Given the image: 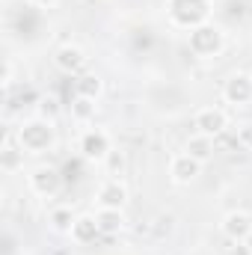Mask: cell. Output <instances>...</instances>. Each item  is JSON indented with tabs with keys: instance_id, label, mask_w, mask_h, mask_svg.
I'll list each match as a JSON object with an SVG mask.
<instances>
[{
	"instance_id": "cell-1",
	"label": "cell",
	"mask_w": 252,
	"mask_h": 255,
	"mask_svg": "<svg viewBox=\"0 0 252 255\" xmlns=\"http://www.w3.org/2000/svg\"><path fill=\"white\" fill-rule=\"evenodd\" d=\"M12 136H15V142H18L27 154H33V157L51 154V151L57 148V142H60L54 119H45V116H27V119H21V122L15 125V130H12Z\"/></svg>"
},
{
	"instance_id": "cell-2",
	"label": "cell",
	"mask_w": 252,
	"mask_h": 255,
	"mask_svg": "<svg viewBox=\"0 0 252 255\" xmlns=\"http://www.w3.org/2000/svg\"><path fill=\"white\" fill-rule=\"evenodd\" d=\"M187 48L199 60H214V57H220L226 51V30L220 24H214V21L199 24L187 33Z\"/></svg>"
},
{
	"instance_id": "cell-3",
	"label": "cell",
	"mask_w": 252,
	"mask_h": 255,
	"mask_svg": "<svg viewBox=\"0 0 252 255\" xmlns=\"http://www.w3.org/2000/svg\"><path fill=\"white\" fill-rule=\"evenodd\" d=\"M214 12L211 0H166V15L172 21V27L178 30H193L199 24H208Z\"/></svg>"
},
{
	"instance_id": "cell-4",
	"label": "cell",
	"mask_w": 252,
	"mask_h": 255,
	"mask_svg": "<svg viewBox=\"0 0 252 255\" xmlns=\"http://www.w3.org/2000/svg\"><path fill=\"white\" fill-rule=\"evenodd\" d=\"M63 184H65L63 169H57L51 163H39V166H33L27 172V187L39 199H54L57 193L63 190Z\"/></svg>"
},
{
	"instance_id": "cell-5",
	"label": "cell",
	"mask_w": 252,
	"mask_h": 255,
	"mask_svg": "<svg viewBox=\"0 0 252 255\" xmlns=\"http://www.w3.org/2000/svg\"><path fill=\"white\" fill-rule=\"evenodd\" d=\"M77 151L86 163H104L113 151V136L104 128H86L77 139Z\"/></svg>"
},
{
	"instance_id": "cell-6",
	"label": "cell",
	"mask_w": 252,
	"mask_h": 255,
	"mask_svg": "<svg viewBox=\"0 0 252 255\" xmlns=\"http://www.w3.org/2000/svg\"><path fill=\"white\" fill-rule=\"evenodd\" d=\"M193 128L196 133L202 136H211V139H220L226 130H229V113L217 104H208V107H199L193 113Z\"/></svg>"
},
{
	"instance_id": "cell-7",
	"label": "cell",
	"mask_w": 252,
	"mask_h": 255,
	"mask_svg": "<svg viewBox=\"0 0 252 255\" xmlns=\"http://www.w3.org/2000/svg\"><path fill=\"white\" fill-rule=\"evenodd\" d=\"M223 101L232 107L252 104V71H232L223 83Z\"/></svg>"
},
{
	"instance_id": "cell-8",
	"label": "cell",
	"mask_w": 252,
	"mask_h": 255,
	"mask_svg": "<svg viewBox=\"0 0 252 255\" xmlns=\"http://www.w3.org/2000/svg\"><path fill=\"white\" fill-rule=\"evenodd\" d=\"M220 235L229 241V244H244L252 238V214L238 208V211H229L223 220H220Z\"/></svg>"
},
{
	"instance_id": "cell-9",
	"label": "cell",
	"mask_w": 252,
	"mask_h": 255,
	"mask_svg": "<svg viewBox=\"0 0 252 255\" xmlns=\"http://www.w3.org/2000/svg\"><path fill=\"white\" fill-rule=\"evenodd\" d=\"M205 163H199L196 157H190L187 151H178L169 157V181L178 184V187H190L199 175H202Z\"/></svg>"
},
{
	"instance_id": "cell-10",
	"label": "cell",
	"mask_w": 252,
	"mask_h": 255,
	"mask_svg": "<svg viewBox=\"0 0 252 255\" xmlns=\"http://www.w3.org/2000/svg\"><path fill=\"white\" fill-rule=\"evenodd\" d=\"M95 208H125L127 199H130V190L122 178H104L98 187H95Z\"/></svg>"
},
{
	"instance_id": "cell-11",
	"label": "cell",
	"mask_w": 252,
	"mask_h": 255,
	"mask_svg": "<svg viewBox=\"0 0 252 255\" xmlns=\"http://www.w3.org/2000/svg\"><path fill=\"white\" fill-rule=\"evenodd\" d=\"M86 63H89V57H86V51L80 45H63V48L54 51V68L68 74V77L83 74L86 71Z\"/></svg>"
},
{
	"instance_id": "cell-12",
	"label": "cell",
	"mask_w": 252,
	"mask_h": 255,
	"mask_svg": "<svg viewBox=\"0 0 252 255\" xmlns=\"http://www.w3.org/2000/svg\"><path fill=\"white\" fill-rule=\"evenodd\" d=\"M95 220L104 238H116L127 229V217L125 208H95Z\"/></svg>"
},
{
	"instance_id": "cell-13",
	"label": "cell",
	"mask_w": 252,
	"mask_h": 255,
	"mask_svg": "<svg viewBox=\"0 0 252 255\" xmlns=\"http://www.w3.org/2000/svg\"><path fill=\"white\" fill-rule=\"evenodd\" d=\"M24 157H27V151L15 142V136H12V133H6L3 148H0V169H3L6 175H15V172H21V169H24Z\"/></svg>"
},
{
	"instance_id": "cell-14",
	"label": "cell",
	"mask_w": 252,
	"mask_h": 255,
	"mask_svg": "<svg viewBox=\"0 0 252 255\" xmlns=\"http://www.w3.org/2000/svg\"><path fill=\"white\" fill-rule=\"evenodd\" d=\"M68 238H71L74 244H80V247H86V244H95V241L101 238V229H98V220H95V214H77V220H74V226H71Z\"/></svg>"
},
{
	"instance_id": "cell-15",
	"label": "cell",
	"mask_w": 252,
	"mask_h": 255,
	"mask_svg": "<svg viewBox=\"0 0 252 255\" xmlns=\"http://www.w3.org/2000/svg\"><path fill=\"white\" fill-rule=\"evenodd\" d=\"M71 83H74V95H80V98L98 101L101 92H104V80H101L98 74H92V71H83V74L71 77Z\"/></svg>"
},
{
	"instance_id": "cell-16",
	"label": "cell",
	"mask_w": 252,
	"mask_h": 255,
	"mask_svg": "<svg viewBox=\"0 0 252 255\" xmlns=\"http://www.w3.org/2000/svg\"><path fill=\"white\" fill-rule=\"evenodd\" d=\"M184 151H187L190 157H196L199 163H208L214 157V151H217V139L202 136V133H193L187 142H184Z\"/></svg>"
},
{
	"instance_id": "cell-17",
	"label": "cell",
	"mask_w": 252,
	"mask_h": 255,
	"mask_svg": "<svg viewBox=\"0 0 252 255\" xmlns=\"http://www.w3.org/2000/svg\"><path fill=\"white\" fill-rule=\"evenodd\" d=\"M74 220H77V214L71 211V205H54V208L48 211V223H51V229L60 232V235H68V232H71Z\"/></svg>"
},
{
	"instance_id": "cell-18",
	"label": "cell",
	"mask_w": 252,
	"mask_h": 255,
	"mask_svg": "<svg viewBox=\"0 0 252 255\" xmlns=\"http://www.w3.org/2000/svg\"><path fill=\"white\" fill-rule=\"evenodd\" d=\"M68 113H71V119H74L77 125H89V122L95 119V113H98V101L74 95V98H71V107H68Z\"/></svg>"
},
{
	"instance_id": "cell-19",
	"label": "cell",
	"mask_w": 252,
	"mask_h": 255,
	"mask_svg": "<svg viewBox=\"0 0 252 255\" xmlns=\"http://www.w3.org/2000/svg\"><path fill=\"white\" fill-rule=\"evenodd\" d=\"M101 166L107 169V175H110V178H119V175L125 172V166H127V160H125V151H119V148H113V151L107 154V160H104Z\"/></svg>"
},
{
	"instance_id": "cell-20",
	"label": "cell",
	"mask_w": 252,
	"mask_h": 255,
	"mask_svg": "<svg viewBox=\"0 0 252 255\" xmlns=\"http://www.w3.org/2000/svg\"><path fill=\"white\" fill-rule=\"evenodd\" d=\"M235 142L244 151H252V119H247V122H241V125L235 128Z\"/></svg>"
},
{
	"instance_id": "cell-21",
	"label": "cell",
	"mask_w": 252,
	"mask_h": 255,
	"mask_svg": "<svg viewBox=\"0 0 252 255\" xmlns=\"http://www.w3.org/2000/svg\"><path fill=\"white\" fill-rule=\"evenodd\" d=\"M36 107H39V113H36V116H45V119H54V116H57V110H60V104H57V98H54V95L39 98V101H36Z\"/></svg>"
},
{
	"instance_id": "cell-22",
	"label": "cell",
	"mask_w": 252,
	"mask_h": 255,
	"mask_svg": "<svg viewBox=\"0 0 252 255\" xmlns=\"http://www.w3.org/2000/svg\"><path fill=\"white\" fill-rule=\"evenodd\" d=\"M226 255H252V250L247 247V241H244V244H232Z\"/></svg>"
},
{
	"instance_id": "cell-23",
	"label": "cell",
	"mask_w": 252,
	"mask_h": 255,
	"mask_svg": "<svg viewBox=\"0 0 252 255\" xmlns=\"http://www.w3.org/2000/svg\"><path fill=\"white\" fill-rule=\"evenodd\" d=\"M27 3H30L33 9H54L60 0H27Z\"/></svg>"
},
{
	"instance_id": "cell-24",
	"label": "cell",
	"mask_w": 252,
	"mask_h": 255,
	"mask_svg": "<svg viewBox=\"0 0 252 255\" xmlns=\"http://www.w3.org/2000/svg\"><path fill=\"white\" fill-rule=\"evenodd\" d=\"M12 74H15V68H12V60H6V68H3V86H6V89L12 86Z\"/></svg>"
}]
</instances>
